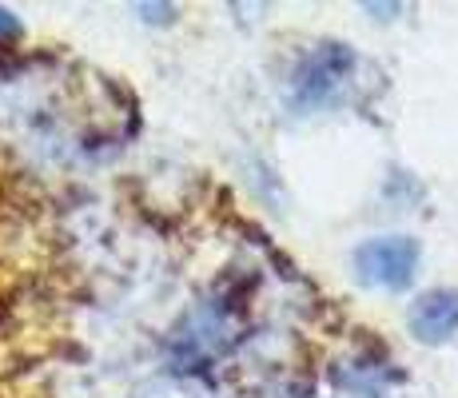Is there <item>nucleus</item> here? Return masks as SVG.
<instances>
[{
    "instance_id": "f257e3e1",
    "label": "nucleus",
    "mask_w": 458,
    "mask_h": 398,
    "mask_svg": "<svg viewBox=\"0 0 458 398\" xmlns=\"http://www.w3.org/2000/svg\"><path fill=\"white\" fill-rule=\"evenodd\" d=\"M419 267V243L407 235H383V239H367L355 251V271L363 283L375 287H407L411 275Z\"/></svg>"
},
{
    "instance_id": "f03ea898",
    "label": "nucleus",
    "mask_w": 458,
    "mask_h": 398,
    "mask_svg": "<svg viewBox=\"0 0 458 398\" xmlns=\"http://www.w3.org/2000/svg\"><path fill=\"white\" fill-rule=\"evenodd\" d=\"M407 323H411V334L422 343H443L451 334H458V291L438 287V291L419 295Z\"/></svg>"
},
{
    "instance_id": "7ed1b4c3",
    "label": "nucleus",
    "mask_w": 458,
    "mask_h": 398,
    "mask_svg": "<svg viewBox=\"0 0 458 398\" xmlns=\"http://www.w3.org/2000/svg\"><path fill=\"white\" fill-rule=\"evenodd\" d=\"M0 32H16V21H8L4 8H0Z\"/></svg>"
}]
</instances>
